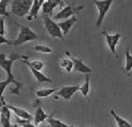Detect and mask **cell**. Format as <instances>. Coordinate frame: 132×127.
Segmentation results:
<instances>
[{"label":"cell","mask_w":132,"mask_h":127,"mask_svg":"<svg viewBox=\"0 0 132 127\" xmlns=\"http://www.w3.org/2000/svg\"><path fill=\"white\" fill-rule=\"evenodd\" d=\"M60 64H61V67L66 72H71L73 69V62L69 57H62Z\"/></svg>","instance_id":"ac0fdd59"},{"label":"cell","mask_w":132,"mask_h":127,"mask_svg":"<svg viewBox=\"0 0 132 127\" xmlns=\"http://www.w3.org/2000/svg\"><path fill=\"white\" fill-rule=\"evenodd\" d=\"M111 114H112V116L114 118V120H115V122L117 123V126L118 127H132V124L130 123V122H128L127 120H125L123 118H121V116H119L117 113H116V111L115 110H111Z\"/></svg>","instance_id":"9a60e30c"},{"label":"cell","mask_w":132,"mask_h":127,"mask_svg":"<svg viewBox=\"0 0 132 127\" xmlns=\"http://www.w3.org/2000/svg\"><path fill=\"white\" fill-rule=\"evenodd\" d=\"M0 123H1L2 127H12L13 125L11 124V119L5 118L4 115L0 114Z\"/></svg>","instance_id":"cb8c5ba5"},{"label":"cell","mask_w":132,"mask_h":127,"mask_svg":"<svg viewBox=\"0 0 132 127\" xmlns=\"http://www.w3.org/2000/svg\"><path fill=\"white\" fill-rule=\"evenodd\" d=\"M47 122H48V124H49V126H50V127H71V126H69V125H67V124H65L64 122L54 119V118L52 116V114L49 116V119L47 120Z\"/></svg>","instance_id":"ffe728a7"},{"label":"cell","mask_w":132,"mask_h":127,"mask_svg":"<svg viewBox=\"0 0 132 127\" xmlns=\"http://www.w3.org/2000/svg\"><path fill=\"white\" fill-rule=\"evenodd\" d=\"M77 21H78L77 17L73 16V17H71V18H69V19H66V20H63V21H60V22H59V25H60V28H61L63 34H64V36L67 35L68 32H69V30L71 29V27H72V25L75 24Z\"/></svg>","instance_id":"7c38bea8"},{"label":"cell","mask_w":132,"mask_h":127,"mask_svg":"<svg viewBox=\"0 0 132 127\" xmlns=\"http://www.w3.org/2000/svg\"><path fill=\"white\" fill-rule=\"evenodd\" d=\"M71 127H73V126H71ZM87 127H89V126H87Z\"/></svg>","instance_id":"83f0119b"},{"label":"cell","mask_w":132,"mask_h":127,"mask_svg":"<svg viewBox=\"0 0 132 127\" xmlns=\"http://www.w3.org/2000/svg\"><path fill=\"white\" fill-rule=\"evenodd\" d=\"M43 20L45 24V29L49 35L53 38H60L62 41H65V36L60 28L59 23L53 21L50 18V16H47V15H43Z\"/></svg>","instance_id":"277c9868"},{"label":"cell","mask_w":132,"mask_h":127,"mask_svg":"<svg viewBox=\"0 0 132 127\" xmlns=\"http://www.w3.org/2000/svg\"><path fill=\"white\" fill-rule=\"evenodd\" d=\"M47 1H50V2H52L54 4H56V5H59V4L62 3V0H47Z\"/></svg>","instance_id":"4316f807"},{"label":"cell","mask_w":132,"mask_h":127,"mask_svg":"<svg viewBox=\"0 0 132 127\" xmlns=\"http://www.w3.org/2000/svg\"><path fill=\"white\" fill-rule=\"evenodd\" d=\"M94 3L98 11V18L96 21V27H100L106 14L110 11L113 0H94Z\"/></svg>","instance_id":"5b68a950"},{"label":"cell","mask_w":132,"mask_h":127,"mask_svg":"<svg viewBox=\"0 0 132 127\" xmlns=\"http://www.w3.org/2000/svg\"><path fill=\"white\" fill-rule=\"evenodd\" d=\"M16 25L19 28V33H18L17 37L15 38V40L12 41V46H15V47L21 46L28 41H33L37 38V35L30 28L23 27V25H21L19 23H16Z\"/></svg>","instance_id":"7a4b0ae2"},{"label":"cell","mask_w":132,"mask_h":127,"mask_svg":"<svg viewBox=\"0 0 132 127\" xmlns=\"http://www.w3.org/2000/svg\"><path fill=\"white\" fill-rule=\"evenodd\" d=\"M39 10H42V4H40L39 0H34V1H33V5H32L31 11H30L29 15L27 16L28 21H32L34 18H37Z\"/></svg>","instance_id":"4fadbf2b"},{"label":"cell","mask_w":132,"mask_h":127,"mask_svg":"<svg viewBox=\"0 0 132 127\" xmlns=\"http://www.w3.org/2000/svg\"><path fill=\"white\" fill-rule=\"evenodd\" d=\"M56 6H57L56 4L46 0V1L44 2V4H43V6H42V14L43 15H47V16H51L52 13H53V10Z\"/></svg>","instance_id":"2e32d148"},{"label":"cell","mask_w":132,"mask_h":127,"mask_svg":"<svg viewBox=\"0 0 132 127\" xmlns=\"http://www.w3.org/2000/svg\"><path fill=\"white\" fill-rule=\"evenodd\" d=\"M89 91H90V86H89V74H86V75H85V82H84V84H82L81 86H80V92H81V94L83 95L84 97H87Z\"/></svg>","instance_id":"d6986e66"},{"label":"cell","mask_w":132,"mask_h":127,"mask_svg":"<svg viewBox=\"0 0 132 127\" xmlns=\"http://www.w3.org/2000/svg\"><path fill=\"white\" fill-rule=\"evenodd\" d=\"M83 8H84L83 5L77 6L75 3L68 4V5L64 6L59 13H56L54 15V19H57V20L69 19V18H71V17H73V15H75V14H79V12L82 11Z\"/></svg>","instance_id":"8992f818"},{"label":"cell","mask_w":132,"mask_h":127,"mask_svg":"<svg viewBox=\"0 0 132 127\" xmlns=\"http://www.w3.org/2000/svg\"><path fill=\"white\" fill-rule=\"evenodd\" d=\"M9 4V0H0V14L1 16H7L6 13V6Z\"/></svg>","instance_id":"603a6c76"},{"label":"cell","mask_w":132,"mask_h":127,"mask_svg":"<svg viewBox=\"0 0 132 127\" xmlns=\"http://www.w3.org/2000/svg\"><path fill=\"white\" fill-rule=\"evenodd\" d=\"M6 106L9 107L12 111L16 114V116L17 118H20L22 119V120H28V121H31L32 120V115L27 111L26 109H23L21 107H17V106H13V105H9V104H6Z\"/></svg>","instance_id":"8fae6325"},{"label":"cell","mask_w":132,"mask_h":127,"mask_svg":"<svg viewBox=\"0 0 132 127\" xmlns=\"http://www.w3.org/2000/svg\"><path fill=\"white\" fill-rule=\"evenodd\" d=\"M0 40H1V45H3V44L12 45V41H13V40H7V39H5L4 36H0Z\"/></svg>","instance_id":"484cf974"},{"label":"cell","mask_w":132,"mask_h":127,"mask_svg":"<svg viewBox=\"0 0 132 127\" xmlns=\"http://www.w3.org/2000/svg\"><path fill=\"white\" fill-rule=\"evenodd\" d=\"M34 0H13L11 3V13L18 17L29 15Z\"/></svg>","instance_id":"3957f363"},{"label":"cell","mask_w":132,"mask_h":127,"mask_svg":"<svg viewBox=\"0 0 132 127\" xmlns=\"http://www.w3.org/2000/svg\"><path fill=\"white\" fill-rule=\"evenodd\" d=\"M29 69H30V71L32 72L33 76H34V79H35L38 83H52L51 79H49L48 76H46L44 73H42L40 71L33 69V68H29Z\"/></svg>","instance_id":"5bb4252c"},{"label":"cell","mask_w":132,"mask_h":127,"mask_svg":"<svg viewBox=\"0 0 132 127\" xmlns=\"http://www.w3.org/2000/svg\"><path fill=\"white\" fill-rule=\"evenodd\" d=\"M23 57H24V55H19V54L12 53L10 55V57L7 58L4 53L0 54V66H1V68H2V69L6 72V74H7L6 81H9V82H11V84H14L15 85L14 90L11 91L12 94H19V93H20V88L23 86L22 83H19V82H17V81L15 80L14 74L12 73V67H13L14 62L18 61V59H20V61H21V59H23Z\"/></svg>","instance_id":"6da1fadb"},{"label":"cell","mask_w":132,"mask_h":127,"mask_svg":"<svg viewBox=\"0 0 132 127\" xmlns=\"http://www.w3.org/2000/svg\"><path fill=\"white\" fill-rule=\"evenodd\" d=\"M34 50L37 51V52L44 53V54H48V53L52 52L51 48L48 47V46H45V45H36V46H34Z\"/></svg>","instance_id":"7402d4cb"},{"label":"cell","mask_w":132,"mask_h":127,"mask_svg":"<svg viewBox=\"0 0 132 127\" xmlns=\"http://www.w3.org/2000/svg\"><path fill=\"white\" fill-rule=\"evenodd\" d=\"M103 36L105 38V42L108 45V48L110 49L111 53L114 55V56H117V52H116V46L118 44V41L121 37V35L119 33H116V34H108L105 31L102 33Z\"/></svg>","instance_id":"ba28073f"},{"label":"cell","mask_w":132,"mask_h":127,"mask_svg":"<svg viewBox=\"0 0 132 127\" xmlns=\"http://www.w3.org/2000/svg\"><path fill=\"white\" fill-rule=\"evenodd\" d=\"M56 93V89L54 88H44V89H39V90H35V94L38 99H44L47 97L49 95Z\"/></svg>","instance_id":"e0dca14e"},{"label":"cell","mask_w":132,"mask_h":127,"mask_svg":"<svg viewBox=\"0 0 132 127\" xmlns=\"http://www.w3.org/2000/svg\"><path fill=\"white\" fill-rule=\"evenodd\" d=\"M132 70V54L130 53V51L127 50L125 54V71L130 72Z\"/></svg>","instance_id":"44dd1931"},{"label":"cell","mask_w":132,"mask_h":127,"mask_svg":"<svg viewBox=\"0 0 132 127\" xmlns=\"http://www.w3.org/2000/svg\"><path fill=\"white\" fill-rule=\"evenodd\" d=\"M78 91H80V86L79 85H76V86H64L60 90L56 91L54 99L56 100L57 96H60V97L64 99L65 101H69V100H71L73 94H75L76 92H78Z\"/></svg>","instance_id":"52a82bcc"},{"label":"cell","mask_w":132,"mask_h":127,"mask_svg":"<svg viewBox=\"0 0 132 127\" xmlns=\"http://www.w3.org/2000/svg\"><path fill=\"white\" fill-rule=\"evenodd\" d=\"M35 107H36V110H35V113H34V118H33V123H34L35 125H38L39 123H43V122L47 121L51 114H47L44 111L39 100H37L35 102Z\"/></svg>","instance_id":"9c48e42d"},{"label":"cell","mask_w":132,"mask_h":127,"mask_svg":"<svg viewBox=\"0 0 132 127\" xmlns=\"http://www.w3.org/2000/svg\"><path fill=\"white\" fill-rule=\"evenodd\" d=\"M72 62H73V71L78 72V73H83V74H89L92 73V68L88 67L86 64H84V62L80 58H76V57H71Z\"/></svg>","instance_id":"30bf717a"},{"label":"cell","mask_w":132,"mask_h":127,"mask_svg":"<svg viewBox=\"0 0 132 127\" xmlns=\"http://www.w3.org/2000/svg\"><path fill=\"white\" fill-rule=\"evenodd\" d=\"M4 33H5V29H4V17L1 16V18H0V34H1V36H4Z\"/></svg>","instance_id":"d4e9b609"}]
</instances>
